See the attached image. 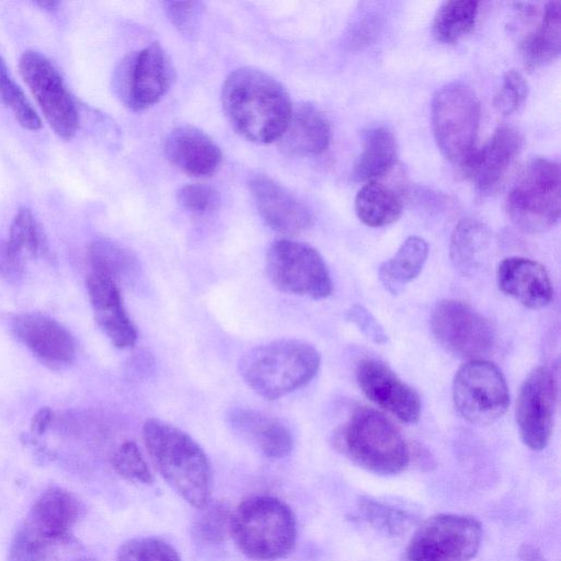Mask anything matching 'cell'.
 <instances>
[{"label":"cell","instance_id":"6da1fadb","mask_svg":"<svg viewBox=\"0 0 561 561\" xmlns=\"http://www.w3.org/2000/svg\"><path fill=\"white\" fill-rule=\"evenodd\" d=\"M221 104L236 131L256 144L278 140L293 110L289 94L280 82L248 67L236 69L226 78Z\"/></svg>","mask_w":561,"mask_h":561},{"label":"cell","instance_id":"7a4b0ae2","mask_svg":"<svg viewBox=\"0 0 561 561\" xmlns=\"http://www.w3.org/2000/svg\"><path fill=\"white\" fill-rule=\"evenodd\" d=\"M142 438L165 482L192 506H207L213 489V471L198 443L181 428L158 419L145 422Z\"/></svg>","mask_w":561,"mask_h":561},{"label":"cell","instance_id":"3957f363","mask_svg":"<svg viewBox=\"0 0 561 561\" xmlns=\"http://www.w3.org/2000/svg\"><path fill=\"white\" fill-rule=\"evenodd\" d=\"M321 356L311 344L279 339L248 350L239 360V374L257 396L279 399L310 382Z\"/></svg>","mask_w":561,"mask_h":561},{"label":"cell","instance_id":"277c9868","mask_svg":"<svg viewBox=\"0 0 561 561\" xmlns=\"http://www.w3.org/2000/svg\"><path fill=\"white\" fill-rule=\"evenodd\" d=\"M336 447L360 468L394 474L410 461L409 447L397 426L380 411L356 409L337 431Z\"/></svg>","mask_w":561,"mask_h":561},{"label":"cell","instance_id":"5b68a950","mask_svg":"<svg viewBox=\"0 0 561 561\" xmlns=\"http://www.w3.org/2000/svg\"><path fill=\"white\" fill-rule=\"evenodd\" d=\"M230 535L247 557L273 561L294 548L297 523L293 511L282 500L255 495L240 503L231 515Z\"/></svg>","mask_w":561,"mask_h":561},{"label":"cell","instance_id":"8992f818","mask_svg":"<svg viewBox=\"0 0 561 561\" xmlns=\"http://www.w3.org/2000/svg\"><path fill=\"white\" fill-rule=\"evenodd\" d=\"M80 504L70 492L50 488L43 492L18 528L9 561H46L70 541L80 516Z\"/></svg>","mask_w":561,"mask_h":561},{"label":"cell","instance_id":"52a82bcc","mask_svg":"<svg viewBox=\"0 0 561 561\" xmlns=\"http://www.w3.org/2000/svg\"><path fill=\"white\" fill-rule=\"evenodd\" d=\"M560 167L547 159L529 161L508 192L505 209L511 221L527 233H541L560 218Z\"/></svg>","mask_w":561,"mask_h":561},{"label":"cell","instance_id":"ba28073f","mask_svg":"<svg viewBox=\"0 0 561 561\" xmlns=\"http://www.w3.org/2000/svg\"><path fill=\"white\" fill-rule=\"evenodd\" d=\"M480 103L462 83H449L433 96L432 129L443 156L460 168L476 150L480 125Z\"/></svg>","mask_w":561,"mask_h":561},{"label":"cell","instance_id":"9c48e42d","mask_svg":"<svg viewBox=\"0 0 561 561\" xmlns=\"http://www.w3.org/2000/svg\"><path fill=\"white\" fill-rule=\"evenodd\" d=\"M270 282L279 291L324 299L333 291V282L321 254L311 245L290 239L271 244L265 259Z\"/></svg>","mask_w":561,"mask_h":561},{"label":"cell","instance_id":"30bf717a","mask_svg":"<svg viewBox=\"0 0 561 561\" xmlns=\"http://www.w3.org/2000/svg\"><path fill=\"white\" fill-rule=\"evenodd\" d=\"M175 78L167 51L153 43L131 51L117 65L113 89L121 102L133 111L146 110L169 91Z\"/></svg>","mask_w":561,"mask_h":561},{"label":"cell","instance_id":"8fae6325","mask_svg":"<svg viewBox=\"0 0 561 561\" xmlns=\"http://www.w3.org/2000/svg\"><path fill=\"white\" fill-rule=\"evenodd\" d=\"M481 524L471 516L438 514L424 520L405 548L408 561H469L481 545Z\"/></svg>","mask_w":561,"mask_h":561},{"label":"cell","instance_id":"7c38bea8","mask_svg":"<svg viewBox=\"0 0 561 561\" xmlns=\"http://www.w3.org/2000/svg\"><path fill=\"white\" fill-rule=\"evenodd\" d=\"M451 394L457 412L474 424L496 421L510 404L508 387L502 371L486 359L468 360L459 367Z\"/></svg>","mask_w":561,"mask_h":561},{"label":"cell","instance_id":"4fadbf2b","mask_svg":"<svg viewBox=\"0 0 561 561\" xmlns=\"http://www.w3.org/2000/svg\"><path fill=\"white\" fill-rule=\"evenodd\" d=\"M19 70L54 133L64 140L72 139L79 126L78 110L54 64L39 51L26 50Z\"/></svg>","mask_w":561,"mask_h":561},{"label":"cell","instance_id":"5bb4252c","mask_svg":"<svg viewBox=\"0 0 561 561\" xmlns=\"http://www.w3.org/2000/svg\"><path fill=\"white\" fill-rule=\"evenodd\" d=\"M431 327L439 344L460 358L484 359L495 347L491 323L459 300L439 301L432 312Z\"/></svg>","mask_w":561,"mask_h":561},{"label":"cell","instance_id":"9a60e30c","mask_svg":"<svg viewBox=\"0 0 561 561\" xmlns=\"http://www.w3.org/2000/svg\"><path fill=\"white\" fill-rule=\"evenodd\" d=\"M557 394L556 377L543 366L534 369L522 383L515 416L523 443L533 450H542L550 440Z\"/></svg>","mask_w":561,"mask_h":561},{"label":"cell","instance_id":"2e32d148","mask_svg":"<svg viewBox=\"0 0 561 561\" xmlns=\"http://www.w3.org/2000/svg\"><path fill=\"white\" fill-rule=\"evenodd\" d=\"M355 375L362 392L377 407L407 424L420 419L419 394L386 364L375 358H364L358 363Z\"/></svg>","mask_w":561,"mask_h":561},{"label":"cell","instance_id":"e0dca14e","mask_svg":"<svg viewBox=\"0 0 561 561\" xmlns=\"http://www.w3.org/2000/svg\"><path fill=\"white\" fill-rule=\"evenodd\" d=\"M14 336L44 365L53 369L70 366L76 359L71 333L58 321L34 312L13 318Z\"/></svg>","mask_w":561,"mask_h":561},{"label":"cell","instance_id":"ac0fdd59","mask_svg":"<svg viewBox=\"0 0 561 561\" xmlns=\"http://www.w3.org/2000/svg\"><path fill=\"white\" fill-rule=\"evenodd\" d=\"M249 188L261 217L274 231L294 236L312 225V216L306 205L268 175L251 176Z\"/></svg>","mask_w":561,"mask_h":561},{"label":"cell","instance_id":"d6986e66","mask_svg":"<svg viewBox=\"0 0 561 561\" xmlns=\"http://www.w3.org/2000/svg\"><path fill=\"white\" fill-rule=\"evenodd\" d=\"M519 131L510 125L499 126L483 148L474 150L461 167L480 192H489L505 178L522 148Z\"/></svg>","mask_w":561,"mask_h":561},{"label":"cell","instance_id":"ffe728a7","mask_svg":"<svg viewBox=\"0 0 561 561\" xmlns=\"http://www.w3.org/2000/svg\"><path fill=\"white\" fill-rule=\"evenodd\" d=\"M87 289L94 319L112 344L121 350L134 346L137 331L124 307L118 285L108 277L91 273Z\"/></svg>","mask_w":561,"mask_h":561},{"label":"cell","instance_id":"44dd1931","mask_svg":"<svg viewBox=\"0 0 561 561\" xmlns=\"http://www.w3.org/2000/svg\"><path fill=\"white\" fill-rule=\"evenodd\" d=\"M499 288L529 309H541L553 298L552 283L543 265L520 257H506L497 266Z\"/></svg>","mask_w":561,"mask_h":561},{"label":"cell","instance_id":"7402d4cb","mask_svg":"<svg viewBox=\"0 0 561 561\" xmlns=\"http://www.w3.org/2000/svg\"><path fill=\"white\" fill-rule=\"evenodd\" d=\"M168 160L193 176H209L220 167L222 153L218 145L202 129L183 125L172 129L164 141Z\"/></svg>","mask_w":561,"mask_h":561},{"label":"cell","instance_id":"603a6c76","mask_svg":"<svg viewBox=\"0 0 561 561\" xmlns=\"http://www.w3.org/2000/svg\"><path fill=\"white\" fill-rule=\"evenodd\" d=\"M278 141L279 147L287 153L319 154L330 145L331 126L314 105L301 103L293 106Z\"/></svg>","mask_w":561,"mask_h":561},{"label":"cell","instance_id":"cb8c5ba5","mask_svg":"<svg viewBox=\"0 0 561 561\" xmlns=\"http://www.w3.org/2000/svg\"><path fill=\"white\" fill-rule=\"evenodd\" d=\"M229 421L239 434L268 458H284L293 449L291 432L276 417L253 409L238 408L230 412Z\"/></svg>","mask_w":561,"mask_h":561},{"label":"cell","instance_id":"d4e9b609","mask_svg":"<svg viewBox=\"0 0 561 561\" xmlns=\"http://www.w3.org/2000/svg\"><path fill=\"white\" fill-rule=\"evenodd\" d=\"M45 250L42 229L27 207H20L9 230L8 240L0 245V270L18 273L28 257H36Z\"/></svg>","mask_w":561,"mask_h":561},{"label":"cell","instance_id":"484cf974","mask_svg":"<svg viewBox=\"0 0 561 561\" xmlns=\"http://www.w3.org/2000/svg\"><path fill=\"white\" fill-rule=\"evenodd\" d=\"M520 50L525 66L536 69L553 62L561 50V2H547L541 21L523 39Z\"/></svg>","mask_w":561,"mask_h":561},{"label":"cell","instance_id":"4316f807","mask_svg":"<svg viewBox=\"0 0 561 561\" xmlns=\"http://www.w3.org/2000/svg\"><path fill=\"white\" fill-rule=\"evenodd\" d=\"M399 157L398 142L394 135L386 127L368 129L364 136L363 149L353 169L357 181H374L388 173Z\"/></svg>","mask_w":561,"mask_h":561},{"label":"cell","instance_id":"83f0119b","mask_svg":"<svg viewBox=\"0 0 561 561\" xmlns=\"http://www.w3.org/2000/svg\"><path fill=\"white\" fill-rule=\"evenodd\" d=\"M428 255L426 241L417 236L407 238L394 255L382 262L378 275L383 287L398 294L422 271Z\"/></svg>","mask_w":561,"mask_h":561},{"label":"cell","instance_id":"f1b7e54d","mask_svg":"<svg viewBox=\"0 0 561 561\" xmlns=\"http://www.w3.org/2000/svg\"><path fill=\"white\" fill-rule=\"evenodd\" d=\"M403 209L400 195L377 180L366 182L355 197V213L369 227L388 226L399 219Z\"/></svg>","mask_w":561,"mask_h":561},{"label":"cell","instance_id":"f546056e","mask_svg":"<svg viewBox=\"0 0 561 561\" xmlns=\"http://www.w3.org/2000/svg\"><path fill=\"white\" fill-rule=\"evenodd\" d=\"M491 231L481 221L463 218L455 227L449 245L450 260L462 274L477 270L490 245Z\"/></svg>","mask_w":561,"mask_h":561},{"label":"cell","instance_id":"4dcf8cb0","mask_svg":"<svg viewBox=\"0 0 561 561\" xmlns=\"http://www.w3.org/2000/svg\"><path fill=\"white\" fill-rule=\"evenodd\" d=\"M88 261L91 273L108 277L117 285L135 277L139 270L133 253L106 239L95 240L89 245Z\"/></svg>","mask_w":561,"mask_h":561},{"label":"cell","instance_id":"1f68e13d","mask_svg":"<svg viewBox=\"0 0 561 561\" xmlns=\"http://www.w3.org/2000/svg\"><path fill=\"white\" fill-rule=\"evenodd\" d=\"M478 4L471 0L443 2L433 19L435 38L444 44H454L471 32L478 15Z\"/></svg>","mask_w":561,"mask_h":561},{"label":"cell","instance_id":"d6a6232c","mask_svg":"<svg viewBox=\"0 0 561 561\" xmlns=\"http://www.w3.org/2000/svg\"><path fill=\"white\" fill-rule=\"evenodd\" d=\"M0 101L12 112L16 122L25 129L38 130L42 119L24 92L11 77L5 61L0 56Z\"/></svg>","mask_w":561,"mask_h":561},{"label":"cell","instance_id":"836d02e7","mask_svg":"<svg viewBox=\"0 0 561 561\" xmlns=\"http://www.w3.org/2000/svg\"><path fill=\"white\" fill-rule=\"evenodd\" d=\"M358 507L367 523L391 536H400L413 524V516L408 511L375 499H360Z\"/></svg>","mask_w":561,"mask_h":561},{"label":"cell","instance_id":"e575fe53","mask_svg":"<svg viewBox=\"0 0 561 561\" xmlns=\"http://www.w3.org/2000/svg\"><path fill=\"white\" fill-rule=\"evenodd\" d=\"M117 561H181V558L167 541L153 537H140L121 546Z\"/></svg>","mask_w":561,"mask_h":561},{"label":"cell","instance_id":"d590c367","mask_svg":"<svg viewBox=\"0 0 561 561\" xmlns=\"http://www.w3.org/2000/svg\"><path fill=\"white\" fill-rule=\"evenodd\" d=\"M113 468L127 481L140 484L152 482L151 470L144 458L139 446L133 442H124L114 453Z\"/></svg>","mask_w":561,"mask_h":561},{"label":"cell","instance_id":"8d00e7d4","mask_svg":"<svg viewBox=\"0 0 561 561\" xmlns=\"http://www.w3.org/2000/svg\"><path fill=\"white\" fill-rule=\"evenodd\" d=\"M527 94V80L519 71L512 69L504 75L502 85L493 99V105L501 114L510 115L520 107Z\"/></svg>","mask_w":561,"mask_h":561},{"label":"cell","instance_id":"74e56055","mask_svg":"<svg viewBox=\"0 0 561 561\" xmlns=\"http://www.w3.org/2000/svg\"><path fill=\"white\" fill-rule=\"evenodd\" d=\"M178 202L186 210L203 215L217 208L220 202L218 192L205 184H187L178 192Z\"/></svg>","mask_w":561,"mask_h":561},{"label":"cell","instance_id":"f35d334b","mask_svg":"<svg viewBox=\"0 0 561 561\" xmlns=\"http://www.w3.org/2000/svg\"><path fill=\"white\" fill-rule=\"evenodd\" d=\"M231 515L221 505L207 508L197 520L196 534L205 541H222L227 535H230Z\"/></svg>","mask_w":561,"mask_h":561},{"label":"cell","instance_id":"ab89813d","mask_svg":"<svg viewBox=\"0 0 561 561\" xmlns=\"http://www.w3.org/2000/svg\"><path fill=\"white\" fill-rule=\"evenodd\" d=\"M164 11L179 32L191 35L196 31L203 12L197 1H165Z\"/></svg>","mask_w":561,"mask_h":561},{"label":"cell","instance_id":"60d3db41","mask_svg":"<svg viewBox=\"0 0 561 561\" xmlns=\"http://www.w3.org/2000/svg\"><path fill=\"white\" fill-rule=\"evenodd\" d=\"M347 318L373 342L377 344L386 343L388 337L385 330L363 306L354 305L347 311Z\"/></svg>","mask_w":561,"mask_h":561},{"label":"cell","instance_id":"b9f144b4","mask_svg":"<svg viewBox=\"0 0 561 561\" xmlns=\"http://www.w3.org/2000/svg\"><path fill=\"white\" fill-rule=\"evenodd\" d=\"M53 419V412L48 407L39 409L31 421V431L36 435L45 433Z\"/></svg>","mask_w":561,"mask_h":561},{"label":"cell","instance_id":"7bdbcfd3","mask_svg":"<svg viewBox=\"0 0 561 561\" xmlns=\"http://www.w3.org/2000/svg\"><path fill=\"white\" fill-rule=\"evenodd\" d=\"M523 561H545L541 553L531 546H525L520 550Z\"/></svg>","mask_w":561,"mask_h":561},{"label":"cell","instance_id":"ee69618b","mask_svg":"<svg viewBox=\"0 0 561 561\" xmlns=\"http://www.w3.org/2000/svg\"><path fill=\"white\" fill-rule=\"evenodd\" d=\"M34 3L37 7H39L41 9H44L46 11H55L60 5L59 1H54V0H41V1H36Z\"/></svg>","mask_w":561,"mask_h":561},{"label":"cell","instance_id":"f6af8a7d","mask_svg":"<svg viewBox=\"0 0 561 561\" xmlns=\"http://www.w3.org/2000/svg\"><path fill=\"white\" fill-rule=\"evenodd\" d=\"M78 561H94V560L89 559V558H82V559H80V560H78Z\"/></svg>","mask_w":561,"mask_h":561}]
</instances>
